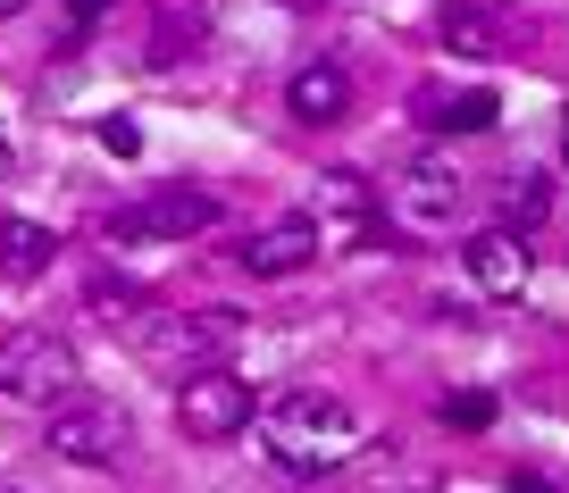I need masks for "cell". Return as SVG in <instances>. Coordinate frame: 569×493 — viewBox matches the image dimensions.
Listing matches in <instances>:
<instances>
[{
  "instance_id": "cell-1",
  "label": "cell",
  "mask_w": 569,
  "mask_h": 493,
  "mask_svg": "<svg viewBox=\"0 0 569 493\" xmlns=\"http://www.w3.org/2000/svg\"><path fill=\"white\" fill-rule=\"evenodd\" d=\"M369 443L377 435L319 385H293L277 410H268V452H277V469H293V476H336V469H352Z\"/></svg>"
},
{
  "instance_id": "cell-19",
  "label": "cell",
  "mask_w": 569,
  "mask_h": 493,
  "mask_svg": "<svg viewBox=\"0 0 569 493\" xmlns=\"http://www.w3.org/2000/svg\"><path fill=\"white\" fill-rule=\"evenodd\" d=\"M92 134H101V151H118V159H134V151H142V125H134V118H101Z\"/></svg>"
},
{
  "instance_id": "cell-14",
  "label": "cell",
  "mask_w": 569,
  "mask_h": 493,
  "mask_svg": "<svg viewBox=\"0 0 569 493\" xmlns=\"http://www.w3.org/2000/svg\"><path fill=\"white\" fill-rule=\"evenodd\" d=\"M51 260H59L51 227H34V218H0V276H9V284H34Z\"/></svg>"
},
{
  "instance_id": "cell-16",
  "label": "cell",
  "mask_w": 569,
  "mask_h": 493,
  "mask_svg": "<svg viewBox=\"0 0 569 493\" xmlns=\"http://www.w3.org/2000/svg\"><path fill=\"white\" fill-rule=\"evenodd\" d=\"M545 210H552V184L519 168V177L502 184V227H519V234H528V227H545Z\"/></svg>"
},
{
  "instance_id": "cell-18",
  "label": "cell",
  "mask_w": 569,
  "mask_h": 493,
  "mask_svg": "<svg viewBox=\"0 0 569 493\" xmlns=\"http://www.w3.org/2000/svg\"><path fill=\"white\" fill-rule=\"evenodd\" d=\"M436 419L461 426V435H478V426H495V393H486V385H461V393H445V402H436Z\"/></svg>"
},
{
  "instance_id": "cell-6",
  "label": "cell",
  "mask_w": 569,
  "mask_h": 493,
  "mask_svg": "<svg viewBox=\"0 0 569 493\" xmlns=\"http://www.w3.org/2000/svg\"><path fill=\"white\" fill-rule=\"evenodd\" d=\"M51 452L76 460V469H118V452H126V410H118V402H84V393L51 402Z\"/></svg>"
},
{
  "instance_id": "cell-17",
  "label": "cell",
  "mask_w": 569,
  "mask_h": 493,
  "mask_svg": "<svg viewBox=\"0 0 569 493\" xmlns=\"http://www.w3.org/2000/svg\"><path fill=\"white\" fill-rule=\"evenodd\" d=\"M193 34H201V9H177V0H168V9H160V34H151V68H168L177 51H193Z\"/></svg>"
},
{
  "instance_id": "cell-4",
  "label": "cell",
  "mask_w": 569,
  "mask_h": 493,
  "mask_svg": "<svg viewBox=\"0 0 569 493\" xmlns=\"http://www.w3.org/2000/svg\"><path fill=\"white\" fill-rule=\"evenodd\" d=\"M177 426H184L193 443L243 435V426H251V385L227 369V360H218V369H193V376L177 385Z\"/></svg>"
},
{
  "instance_id": "cell-12",
  "label": "cell",
  "mask_w": 569,
  "mask_h": 493,
  "mask_svg": "<svg viewBox=\"0 0 569 493\" xmlns=\"http://www.w3.org/2000/svg\"><path fill=\"white\" fill-rule=\"evenodd\" d=\"M284 109L302 125H343L352 118V76H343L336 59H310V68H293V84H284Z\"/></svg>"
},
{
  "instance_id": "cell-24",
  "label": "cell",
  "mask_w": 569,
  "mask_h": 493,
  "mask_svg": "<svg viewBox=\"0 0 569 493\" xmlns=\"http://www.w3.org/2000/svg\"><path fill=\"white\" fill-rule=\"evenodd\" d=\"M0 184H9V142H0Z\"/></svg>"
},
{
  "instance_id": "cell-7",
  "label": "cell",
  "mask_w": 569,
  "mask_h": 493,
  "mask_svg": "<svg viewBox=\"0 0 569 493\" xmlns=\"http://www.w3.org/2000/svg\"><path fill=\"white\" fill-rule=\"evenodd\" d=\"M452 210H461V168H445V159H410L402 177L386 184V218L410 234L452 227Z\"/></svg>"
},
{
  "instance_id": "cell-22",
  "label": "cell",
  "mask_w": 569,
  "mask_h": 493,
  "mask_svg": "<svg viewBox=\"0 0 569 493\" xmlns=\"http://www.w3.org/2000/svg\"><path fill=\"white\" fill-rule=\"evenodd\" d=\"M561 159H569V109H561Z\"/></svg>"
},
{
  "instance_id": "cell-11",
  "label": "cell",
  "mask_w": 569,
  "mask_h": 493,
  "mask_svg": "<svg viewBox=\"0 0 569 493\" xmlns=\"http://www.w3.org/2000/svg\"><path fill=\"white\" fill-rule=\"evenodd\" d=\"M319 251H327V234H319V218L302 210V218H277L260 243H243V268L251 276H302Z\"/></svg>"
},
{
  "instance_id": "cell-8",
  "label": "cell",
  "mask_w": 569,
  "mask_h": 493,
  "mask_svg": "<svg viewBox=\"0 0 569 493\" xmlns=\"http://www.w3.org/2000/svg\"><path fill=\"white\" fill-rule=\"evenodd\" d=\"M310 218H319V234H327L336 251H369V243H377V218H386V210H377V184L360 177V168H327Z\"/></svg>"
},
{
  "instance_id": "cell-20",
  "label": "cell",
  "mask_w": 569,
  "mask_h": 493,
  "mask_svg": "<svg viewBox=\"0 0 569 493\" xmlns=\"http://www.w3.org/2000/svg\"><path fill=\"white\" fill-rule=\"evenodd\" d=\"M109 9H118V0H68V18H76V26H92V18H109Z\"/></svg>"
},
{
  "instance_id": "cell-23",
  "label": "cell",
  "mask_w": 569,
  "mask_h": 493,
  "mask_svg": "<svg viewBox=\"0 0 569 493\" xmlns=\"http://www.w3.org/2000/svg\"><path fill=\"white\" fill-rule=\"evenodd\" d=\"M18 9H26V0H0V18H18Z\"/></svg>"
},
{
  "instance_id": "cell-3",
  "label": "cell",
  "mask_w": 569,
  "mask_h": 493,
  "mask_svg": "<svg viewBox=\"0 0 569 493\" xmlns=\"http://www.w3.org/2000/svg\"><path fill=\"white\" fill-rule=\"evenodd\" d=\"M76 376H84V369H76V343L51 335V326H18V335L0 343V393H9V402H26V410L68 402Z\"/></svg>"
},
{
  "instance_id": "cell-2",
  "label": "cell",
  "mask_w": 569,
  "mask_h": 493,
  "mask_svg": "<svg viewBox=\"0 0 569 493\" xmlns=\"http://www.w3.org/2000/svg\"><path fill=\"white\" fill-rule=\"evenodd\" d=\"M234 343H243V310H227V301H210V310H160V301H151V318L134 326V352L151 360V369H168V376L218 369Z\"/></svg>"
},
{
  "instance_id": "cell-9",
  "label": "cell",
  "mask_w": 569,
  "mask_h": 493,
  "mask_svg": "<svg viewBox=\"0 0 569 493\" xmlns=\"http://www.w3.org/2000/svg\"><path fill=\"white\" fill-rule=\"evenodd\" d=\"M469 276H478V293H495V301L528 293V276H536L528 234H519V227H486V234H469Z\"/></svg>"
},
{
  "instance_id": "cell-21",
  "label": "cell",
  "mask_w": 569,
  "mask_h": 493,
  "mask_svg": "<svg viewBox=\"0 0 569 493\" xmlns=\"http://www.w3.org/2000/svg\"><path fill=\"white\" fill-rule=\"evenodd\" d=\"M511 493H552V485H545V476H528V469H519V476H511Z\"/></svg>"
},
{
  "instance_id": "cell-5",
  "label": "cell",
  "mask_w": 569,
  "mask_h": 493,
  "mask_svg": "<svg viewBox=\"0 0 569 493\" xmlns=\"http://www.w3.org/2000/svg\"><path fill=\"white\" fill-rule=\"evenodd\" d=\"M201 227H218V201L201 193V184H168V193H151L142 210H109L101 218V243H184V234H201Z\"/></svg>"
},
{
  "instance_id": "cell-15",
  "label": "cell",
  "mask_w": 569,
  "mask_h": 493,
  "mask_svg": "<svg viewBox=\"0 0 569 493\" xmlns=\"http://www.w3.org/2000/svg\"><path fill=\"white\" fill-rule=\"evenodd\" d=\"M92 310H101L109 326H126V335H134L142 318H151V293H142V284H126V276H92Z\"/></svg>"
},
{
  "instance_id": "cell-10",
  "label": "cell",
  "mask_w": 569,
  "mask_h": 493,
  "mask_svg": "<svg viewBox=\"0 0 569 493\" xmlns=\"http://www.w3.org/2000/svg\"><path fill=\"white\" fill-rule=\"evenodd\" d=\"M436 34H445L452 51H469V59L519 51V18L511 9H486V0H445V9H436Z\"/></svg>"
},
{
  "instance_id": "cell-13",
  "label": "cell",
  "mask_w": 569,
  "mask_h": 493,
  "mask_svg": "<svg viewBox=\"0 0 569 493\" xmlns=\"http://www.w3.org/2000/svg\"><path fill=\"white\" fill-rule=\"evenodd\" d=\"M495 118H502V101H495L486 84H469V92L419 84V125H436V134H486Z\"/></svg>"
}]
</instances>
